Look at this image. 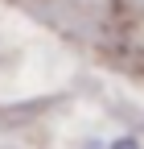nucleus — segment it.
Segmentation results:
<instances>
[{"label":"nucleus","mask_w":144,"mask_h":149,"mask_svg":"<svg viewBox=\"0 0 144 149\" xmlns=\"http://www.w3.org/2000/svg\"><path fill=\"white\" fill-rule=\"evenodd\" d=\"M111 149H140V145H136V137H119Z\"/></svg>","instance_id":"f257e3e1"}]
</instances>
